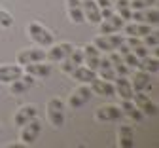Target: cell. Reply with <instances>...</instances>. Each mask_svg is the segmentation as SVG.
<instances>
[{
	"mask_svg": "<svg viewBox=\"0 0 159 148\" xmlns=\"http://www.w3.org/2000/svg\"><path fill=\"white\" fill-rule=\"evenodd\" d=\"M27 32H29V36L32 38L34 44L40 46V48H49L53 42H55L53 32H51L48 27H44L42 23H38V21H32V23H29Z\"/></svg>",
	"mask_w": 159,
	"mask_h": 148,
	"instance_id": "obj_1",
	"label": "cell"
},
{
	"mask_svg": "<svg viewBox=\"0 0 159 148\" xmlns=\"http://www.w3.org/2000/svg\"><path fill=\"white\" fill-rule=\"evenodd\" d=\"M46 112H48V120L51 122L53 127H63V123H65V103H63V99H59V97L49 99L46 104Z\"/></svg>",
	"mask_w": 159,
	"mask_h": 148,
	"instance_id": "obj_2",
	"label": "cell"
},
{
	"mask_svg": "<svg viewBox=\"0 0 159 148\" xmlns=\"http://www.w3.org/2000/svg\"><path fill=\"white\" fill-rule=\"evenodd\" d=\"M125 42V36L121 34H117V32H112V34H101V36H97L93 40V46L98 50V51H116L119 46H121Z\"/></svg>",
	"mask_w": 159,
	"mask_h": 148,
	"instance_id": "obj_3",
	"label": "cell"
},
{
	"mask_svg": "<svg viewBox=\"0 0 159 148\" xmlns=\"http://www.w3.org/2000/svg\"><path fill=\"white\" fill-rule=\"evenodd\" d=\"M74 46L70 42H59V44H53L49 46V51H46V59L49 63H61L63 59H66L70 53H72Z\"/></svg>",
	"mask_w": 159,
	"mask_h": 148,
	"instance_id": "obj_4",
	"label": "cell"
},
{
	"mask_svg": "<svg viewBox=\"0 0 159 148\" xmlns=\"http://www.w3.org/2000/svg\"><path fill=\"white\" fill-rule=\"evenodd\" d=\"M40 133H42V120H40L38 116L34 120H30L29 123H25L21 127V141L23 144H32L38 141Z\"/></svg>",
	"mask_w": 159,
	"mask_h": 148,
	"instance_id": "obj_5",
	"label": "cell"
},
{
	"mask_svg": "<svg viewBox=\"0 0 159 148\" xmlns=\"http://www.w3.org/2000/svg\"><path fill=\"white\" fill-rule=\"evenodd\" d=\"M131 19L138 21V23H146L150 27H155L159 23L157 6H150V8H144V10H133L131 12Z\"/></svg>",
	"mask_w": 159,
	"mask_h": 148,
	"instance_id": "obj_6",
	"label": "cell"
},
{
	"mask_svg": "<svg viewBox=\"0 0 159 148\" xmlns=\"http://www.w3.org/2000/svg\"><path fill=\"white\" fill-rule=\"evenodd\" d=\"M91 97H93V91L89 88V84H82V86H78L72 91V95L68 97V104H70L72 108H82L84 104L89 103Z\"/></svg>",
	"mask_w": 159,
	"mask_h": 148,
	"instance_id": "obj_7",
	"label": "cell"
},
{
	"mask_svg": "<svg viewBox=\"0 0 159 148\" xmlns=\"http://www.w3.org/2000/svg\"><path fill=\"white\" fill-rule=\"evenodd\" d=\"M17 65H29V63H38V61H46V50L44 48H27V50H21L15 57Z\"/></svg>",
	"mask_w": 159,
	"mask_h": 148,
	"instance_id": "obj_8",
	"label": "cell"
},
{
	"mask_svg": "<svg viewBox=\"0 0 159 148\" xmlns=\"http://www.w3.org/2000/svg\"><path fill=\"white\" fill-rule=\"evenodd\" d=\"M133 103L136 104V108L140 110L142 114H148V116H155L157 114V104L152 101V97L144 91H134L133 95Z\"/></svg>",
	"mask_w": 159,
	"mask_h": 148,
	"instance_id": "obj_9",
	"label": "cell"
},
{
	"mask_svg": "<svg viewBox=\"0 0 159 148\" xmlns=\"http://www.w3.org/2000/svg\"><path fill=\"white\" fill-rule=\"evenodd\" d=\"M125 25V19H121L117 13H112L110 17L106 19H101V23H98V31L101 34H112V32H119Z\"/></svg>",
	"mask_w": 159,
	"mask_h": 148,
	"instance_id": "obj_10",
	"label": "cell"
},
{
	"mask_svg": "<svg viewBox=\"0 0 159 148\" xmlns=\"http://www.w3.org/2000/svg\"><path fill=\"white\" fill-rule=\"evenodd\" d=\"M95 118L98 122H117L121 118V108L117 104H102L95 110Z\"/></svg>",
	"mask_w": 159,
	"mask_h": 148,
	"instance_id": "obj_11",
	"label": "cell"
},
{
	"mask_svg": "<svg viewBox=\"0 0 159 148\" xmlns=\"http://www.w3.org/2000/svg\"><path fill=\"white\" fill-rule=\"evenodd\" d=\"M38 116V108L36 104H23V107H19V110L15 112L13 116V123L17 127H23L25 123H29L30 120H34Z\"/></svg>",
	"mask_w": 159,
	"mask_h": 148,
	"instance_id": "obj_12",
	"label": "cell"
},
{
	"mask_svg": "<svg viewBox=\"0 0 159 148\" xmlns=\"http://www.w3.org/2000/svg\"><path fill=\"white\" fill-rule=\"evenodd\" d=\"M133 89L134 91H144V93H150L152 89H153V82H152V74H148V72H144V70H140L138 69L136 72H134V76H133Z\"/></svg>",
	"mask_w": 159,
	"mask_h": 148,
	"instance_id": "obj_13",
	"label": "cell"
},
{
	"mask_svg": "<svg viewBox=\"0 0 159 148\" xmlns=\"http://www.w3.org/2000/svg\"><path fill=\"white\" fill-rule=\"evenodd\" d=\"M80 65H84V48H82V50L74 48L72 53H70L66 59L61 61V70H63L65 74H70V72H72L74 69H78Z\"/></svg>",
	"mask_w": 159,
	"mask_h": 148,
	"instance_id": "obj_14",
	"label": "cell"
},
{
	"mask_svg": "<svg viewBox=\"0 0 159 148\" xmlns=\"http://www.w3.org/2000/svg\"><path fill=\"white\" fill-rule=\"evenodd\" d=\"M32 86H34V78H32L30 74L23 72L17 80H13V82L10 84V91H11V95H23V93H27Z\"/></svg>",
	"mask_w": 159,
	"mask_h": 148,
	"instance_id": "obj_15",
	"label": "cell"
},
{
	"mask_svg": "<svg viewBox=\"0 0 159 148\" xmlns=\"http://www.w3.org/2000/svg\"><path fill=\"white\" fill-rule=\"evenodd\" d=\"M82 8H84V17L85 21H89L91 25H98L101 23V8H98L97 0H82Z\"/></svg>",
	"mask_w": 159,
	"mask_h": 148,
	"instance_id": "obj_16",
	"label": "cell"
},
{
	"mask_svg": "<svg viewBox=\"0 0 159 148\" xmlns=\"http://www.w3.org/2000/svg\"><path fill=\"white\" fill-rule=\"evenodd\" d=\"M89 88H91L93 95H104V97H114V95H116L114 84L108 82V80H102V78H95V80L89 84Z\"/></svg>",
	"mask_w": 159,
	"mask_h": 148,
	"instance_id": "obj_17",
	"label": "cell"
},
{
	"mask_svg": "<svg viewBox=\"0 0 159 148\" xmlns=\"http://www.w3.org/2000/svg\"><path fill=\"white\" fill-rule=\"evenodd\" d=\"M101 57H102V51H98L93 44H87V46L84 48V65L89 67L91 70L97 72L98 63H101Z\"/></svg>",
	"mask_w": 159,
	"mask_h": 148,
	"instance_id": "obj_18",
	"label": "cell"
},
{
	"mask_svg": "<svg viewBox=\"0 0 159 148\" xmlns=\"http://www.w3.org/2000/svg\"><path fill=\"white\" fill-rule=\"evenodd\" d=\"M23 70L27 74H30L32 78H46L51 74V65H48L46 61H38V63H29L23 67Z\"/></svg>",
	"mask_w": 159,
	"mask_h": 148,
	"instance_id": "obj_19",
	"label": "cell"
},
{
	"mask_svg": "<svg viewBox=\"0 0 159 148\" xmlns=\"http://www.w3.org/2000/svg\"><path fill=\"white\" fill-rule=\"evenodd\" d=\"M66 2V12L72 23L76 25H82L85 17H84V8H82V0H65Z\"/></svg>",
	"mask_w": 159,
	"mask_h": 148,
	"instance_id": "obj_20",
	"label": "cell"
},
{
	"mask_svg": "<svg viewBox=\"0 0 159 148\" xmlns=\"http://www.w3.org/2000/svg\"><path fill=\"white\" fill-rule=\"evenodd\" d=\"M25 70L21 65H2L0 67V84H11L17 80Z\"/></svg>",
	"mask_w": 159,
	"mask_h": 148,
	"instance_id": "obj_21",
	"label": "cell"
},
{
	"mask_svg": "<svg viewBox=\"0 0 159 148\" xmlns=\"http://www.w3.org/2000/svg\"><path fill=\"white\" fill-rule=\"evenodd\" d=\"M114 88H116V93L121 97V99H133L134 95V89H133V84L131 80H127V76H116L114 80Z\"/></svg>",
	"mask_w": 159,
	"mask_h": 148,
	"instance_id": "obj_22",
	"label": "cell"
},
{
	"mask_svg": "<svg viewBox=\"0 0 159 148\" xmlns=\"http://www.w3.org/2000/svg\"><path fill=\"white\" fill-rule=\"evenodd\" d=\"M117 144L121 148H133L134 146V131L133 125H121L117 131Z\"/></svg>",
	"mask_w": 159,
	"mask_h": 148,
	"instance_id": "obj_23",
	"label": "cell"
},
{
	"mask_svg": "<svg viewBox=\"0 0 159 148\" xmlns=\"http://www.w3.org/2000/svg\"><path fill=\"white\" fill-rule=\"evenodd\" d=\"M121 31H125V34H127V36H138V38H142L144 34H148V32L152 31V27H150V25H146V23L131 21V23H125V25H123V29H121Z\"/></svg>",
	"mask_w": 159,
	"mask_h": 148,
	"instance_id": "obj_24",
	"label": "cell"
},
{
	"mask_svg": "<svg viewBox=\"0 0 159 148\" xmlns=\"http://www.w3.org/2000/svg\"><path fill=\"white\" fill-rule=\"evenodd\" d=\"M70 76H72L74 80H78L80 84H91V82L97 78V72L91 70V69L85 67V65H80L78 69H74V70L70 72Z\"/></svg>",
	"mask_w": 159,
	"mask_h": 148,
	"instance_id": "obj_25",
	"label": "cell"
},
{
	"mask_svg": "<svg viewBox=\"0 0 159 148\" xmlns=\"http://www.w3.org/2000/svg\"><path fill=\"white\" fill-rule=\"evenodd\" d=\"M116 70H114V65L110 59H102L101 57V63H98V69H97V78H102V80H108V82H114L116 80Z\"/></svg>",
	"mask_w": 159,
	"mask_h": 148,
	"instance_id": "obj_26",
	"label": "cell"
},
{
	"mask_svg": "<svg viewBox=\"0 0 159 148\" xmlns=\"http://www.w3.org/2000/svg\"><path fill=\"white\" fill-rule=\"evenodd\" d=\"M119 108H121V114H125V116H129V118H133L134 122H140L142 120V112L136 108V104L133 103V99H121V104H119Z\"/></svg>",
	"mask_w": 159,
	"mask_h": 148,
	"instance_id": "obj_27",
	"label": "cell"
},
{
	"mask_svg": "<svg viewBox=\"0 0 159 148\" xmlns=\"http://www.w3.org/2000/svg\"><path fill=\"white\" fill-rule=\"evenodd\" d=\"M138 69L148 72V74H157L159 72V59L157 57H152V55H146L144 59H140V65Z\"/></svg>",
	"mask_w": 159,
	"mask_h": 148,
	"instance_id": "obj_28",
	"label": "cell"
},
{
	"mask_svg": "<svg viewBox=\"0 0 159 148\" xmlns=\"http://www.w3.org/2000/svg\"><path fill=\"white\" fill-rule=\"evenodd\" d=\"M114 10H116V13L121 17V19H131V6H129V0H117V2L114 4Z\"/></svg>",
	"mask_w": 159,
	"mask_h": 148,
	"instance_id": "obj_29",
	"label": "cell"
},
{
	"mask_svg": "<svg viewBox=\"0 0 159 148\" xmlns=\"http://www.w3.org/2000/svg\"><path fill=\"white\" fill-rule=\"evenodd\" d=\"M142 44H144L146 48H157V46H159V34H157L155 31H150L148 34L142 36Z\"/></svg>",
	"mask_w": 159,
	"mask_h": 148,
	"instance_id": "obj_30",
	"label": "cell"
},
{
	"mask_svg": "<svg viewBox=\"0 0 159 148\" xmlns=\"http://www.w3.org/2000/svg\"><path fill=\"white\" fill-rule=\"evenodd\" d=\"M155 4H157V0H129L131 10H144V8H150Z\"/></svg>",
	"mask_w": 159,
	"mask_h": 148,
	"instance_id": "obj_31",
	"label": "cell"
},
{
	"mask_svg": "<svg viewBox=\"0 0 159 148\" xmlns=\"http://www.w3.org/2000/svg\"><path fill=\"white\" fill-rule=\"evenodd\" d=\"M11 25H13V17H11V13L0 8V27H2V29H10Z\"/></svg>",
	"mask_w": 159,
	"mask_h": 148,
	"instance_id": "obj_32",
	"label": "cell"
},
{
	"mask_svg": "<svg viewBox=\"0 0 159 148\" xmlns=\"http://www.w3.org/2000/svg\"><path fill=\"white\" fill-rule=\"evenodd\" d=\"M114 70H116L117 76H127L131 72V67H127L123 61H119V63H116V65H114Z\"/></svg>",
	"mask_w": 159,
	"mask_h": 148,
	"instance_id": "obj_33",
	"label": "cell"
},
{
	"mask_svg": "<svg viewBox=\"0 0 159 148\" xmlns=\"http://www.w3.org/2000/svg\"><path fill=\"white\" fill-rule=\"evenodd\" d=\"M133 53H134L138 59H144V57L148 55V48H146L144 44H138L136 48H133Z\"/></svg>",
	"mask_w": 159,
	"mask_h": 148,
	"instance_id": "obj_34",
	"label": "cell"
},
{
	"mask_svg": "<svg viewBox=\"0 0 159 148\" xmlns=\"http://www.w3.org/2000/svg\"><path fill=\"white\" fill-rule=\"evenodd\" d=\"M97 4H98V8L101 10H104V8H110V6H114L110 0H97Z\"/></svg>",
	"mask_w": 159,
	"mask_h": 148,
	"instance_id": "obj_35",
	"label": "cell"
},
{
	"mask_svg": "<svg viewBox=\"0 0 159 148\" xmlns=\"http://www.w3.org/2000/svg\"><path fill=\"white\" fill-rule=\"evenodd\" d=\"M0 131H2V125H0Z\"/></svg>",
	"mask_w": 159,
	"mask_h": 148,
	"instance_id": "obj_36",
	"label": "cell"
},
{
	"mask_svg": "<svg viewBox=\"0 0 159 148\" xmlns=\"http://www.w3.org/2000/svg\"><path fill=\"white\" fill-rule=\"evenodd\" d=\"M0 4H2V0H0Z\"/></svg>",
	"mask_w": 159,
	"mask_h": 148,
	"instance_id": "obj_37",
	"label": "cell"
}]
</instances>
